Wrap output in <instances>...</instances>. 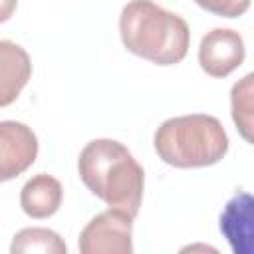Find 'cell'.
Segmentation results:
<instances>
[{"label":"cell","instance_id":"7c38bea8","mask_svg":"<svg viewBox=\"0 0 254 254\" xmlns=\"http://www.w3.org/2000/svg\"><path fill=\"white\" fill-rule=\"evenodd\" d=\"M206 12L222 18H238L250 8V0H194Z\"/></svg>","mask_w":254,"mask_h":254},{"label":"cell","instance_id":"30bf717a","mask_svg":"<svg viewBox=\"0 0 254 254\" xmlns=\"http://www.w3.org/2000/svg\"><path fill=\"white\" fill-rule=\"evenodd\" d=\"M65 242L50 228H22L10 246L12 254H65Z\"/></svg>","mask_w":254,"mask_h":254},{"label":"cell","instance_id":"8fae6325","mask_svg":"<svg viewBox=\"0 0 254 254\" xmlns=\"http://www.w3.org/2000/svg\"><path fill=\"white\" fill-rule=\"evenodd\" d=\"M252 73L232 85V119L246 141H252Z\"/></svg>","mask_w":254,"mask_h":254},{"label":"cell","instance_id":"5b68a950","mask_svg":"<svg viewBox=\"0 0 254 254\" xmlns=\"http://www.w3.org/2000/svg\"><path fill=\"white\" fill-rule=\"evenodd\" d=\"M244 40L238 32L228 28H214L198 48V64L212 77H226L244 62Z\"/></svg>","mask_w":254,"mask_h":254},{"label":"cell","instance_id":"ba28073f","mask_svg":"<svg viewBox=\"0 0 254 254\" xmlns=\"http://www.w3.org/2000/svg\"><path fill=\"white\" fill-rule=\"evenodd\" d=\"M220 230L236 254L252 252V196L236 192L224 206Z\"/></svg>","mask_w":254,"mask_h":254},{"label":"cell","instance_id":"52a82bcc","mask_svg":"<svg viewBox=\"0 0 254 254\" xmlns=\"http://www.w3.org/2000/svg\"><path fill=\"white\" fill-rule=\"evenodd\" d=\"M32 75V62L24 48L0 40V107L16 101Z\"/></svg>","mask_w":254,"mask_h":254},{"label":"cell","instance_id":"277c9868","mask_svg":"<svg viewBox=\"0 0 254 254\" xmlns=\"http://www.w3.org/2000/svg\"><path fill=\"white\" fill-rule=\"evenodd\" d=\"M133 218L111 208L93 216L79 234V250L83 254H131L133 252Z\"/></svg>","mask_w":254,"mask_h":254},{"label":"cell","instance_id":"6da1fadb","mask_svg":"<svg viewBox=\"0 0 254 254\" xmlns=\"http://www.w3.org/2000/svg\"><path fill=\"white\" fill-rule=\"evenodd\" d=\"M83 185L111 208L137 216L143 200L145 173L125 145L113 139L89 141L77 159Z\"/></svg>","mask_w":254,"mask_h":254},{"label":"cell","instance_id":"3957f363","mask_svg":"<svg viewBox=\"0 0 254 254\" xmlns=\"http://www.w3.org/2000/svg\"><path fill=\"white\" fill-rule=\"evenodd\" d=\"M159 159L177 169H196L218 163L228 151V137L222 123L204 113L167 119L155 131Z\"/></svg>","mask_w":254,"mask_h":254},{"label":"cell","instance_id":"4fadbf2b","mask_svg":"<svg viewBox=\"0 0 254 254\" xmlns=\"http://www.w3.org/2000/svg\"><path fill=\"white\" fill-rule=\"evenodd\" d=\"M18 6V0H0V22H6Z\"/></svg>","mask_w":254,"mask_h":254},{"label":"cell","instance_id":"7a4b0ae2","mask_svg":"<svg viewBox=\"0 0 254 254\" xmlns=\"http://www.w3.org/2000/svg\"><path fill=\"white\" fill-rule=\"evenodd\" d=\"M119 34L131 54L159 65L183 62L190 42L187 22L153 0L127 2L119 16Z\"/></svg>","mask_w":254,"mask_h":254},{"label":"cell","instance_id":"8992f818","mask_svg":"<svg viewBox=\"0 0 254 254\" xmlns=\"http://www.w3.org/2000/svg\"><path fill=\"white\" fill-rule=\"evenodd\" d=\"M38 155L34 131L18 121H0V183L22 175Z\"/></svg>","mask_w":254,"mask_h":254},{"label":"cell","instance_id":"9c48e42d","mask_svg":"<svg viewBox=\"0 0 254 254\" xmlns=\"http://www.w3.org/2000/svg\"><path fill=\"white\" fill-rule=\"evenodd\" d=\"M64 198V189L58 179L40 173L32 177L20 192L22 210L32 218H48L58 212Z\"/></svg>","mask_w":254,"mask_h":254}]
</instances>
